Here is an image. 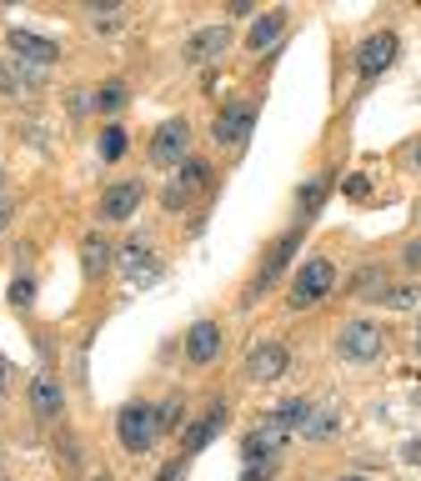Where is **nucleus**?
Returning a JSON list of instances; mask_svg holds the SVG:
<instances>
[{
    "label": "nucleus",
    "instance_id": "nucleus-1",
    "mask_svg": "<svg viewBox=\"0 0 421 481\" xmlns=\"http://www.w3.org/2000/svg\"><path fill=\"white\" fill-rule=\"evenodd\" d=\"M332 286H336V266L326 261V256H311L291 281V306L296 311H307V306L321 301V296H332Z\"/></svg>",
    "mask_w": 421,
    "mask_h": 481
},
{
    "label": "nucleus",
    "instance_id": "nucleus-2",
    "mask_svg": "<svg viewBox=\"0 0 421 481\" xmlns=\"http://www.w3.org/2000/svg\"><path fill=\"white\" fill-rule=\"evenodd\" d=\"M336 351H341V361H357V367L376 361L382 356V326L376 321H346L341 336H336Z\"/></svg>",
    "mask_w": 421,
    "mask_h": 481
},
{
    "label": "nucleus",
    "instance_id": "nucleus-3",
    "mask_svg": "<svg viewBox=\"0 0 421 481\" xmlns=\"http://www.w3.org/2000/svg\"><path fill=\"white\" fill-rule=\"evenodd\" d=\"M161 436V417H156L146 401H131L121 406V446L126 451H146V446Z\"/></svg>",
    "mask_w": 421,
    "mask_h": 481
},
{
    "label": "nucleus",
    "instance_id": "nucleus-4",
    "mask_svg": "<svg viewBox=\"0 0 421 481\" xmlns=\"http://www.w3.org/2000/svg\"><path fill=\"white\" fill-rule=\"evenodd\" d=\"M186 156H191V126H186L181 115L176 121H161V131L151 136V161L156 165H181Z\"/></svg>",
    "mask_w": 421,
    "mask_h": 481
},
{
    "label": "nucleus",
    "instance_id": "nucleus-5",
    "mask_svg": "<svg viewBox=\"0 0 421 481\" xmlns=\"http://www.w3.org/2000/svg\"><path fill=\"white\" fill-rule=\"evenodd\" d=\"M121 271H126V281H136V286H146V281L161 276V266H156V251L146 246V236H131L126 246H121Z\"/></svg>",
    "mask_w": 421,
    "mask_h": 481
},
{
    "label": "nucleus",
    "instance_id": "nucleus-6",
    "mask_svg": "<svg viewBox=\"0 0 421 481\" xmlns=\"http://www.w3.org/2000/svg\"><path fill=\"white\" fill-rule=\"evenodd\" d=\"M392 61H396V36H392V30H376V36L361 40V51H357V71H361V76H382Z\"/></svg>",
    "mask_w": 421,
    "mask_h": 481
},
{
    "label": "nucleus",
    "instance_id": "nucleus-7",
    "mask_svg": "<svg viewBox=\"0 0 421 481\" xmlns=\"http://www.w3.org/2000/svg\"><path fill=\"white\" fill-rule=\"evenodd\" d=\"M206 176H211V171H206V161H191V156H186V161H181V176L166 186V211H181V206H186L196 190L206 186Z\"/></svg>",
    "mask_w": 421,
    "mask_h": 481
},
{
    "label": "nucleus",
    "instance_id": "nucleus-8",
    "mask_svg": "<svg viewBox=\"0 0 421 481\" xmlns=\"http://www.w3.org/2000/svg\"><path fill=\"white\" fill-rule=\"evenodd\" d=\"M140 196H146V186L140 181H121V186H111L101 196V221H131L140 206Z\"/></svg>",
    "mask_w": 421,
    "mask_h": 481
},
{
    "label": "nucleus",
    "instance_id": "nucleus-9",
    "mask_svg": "<svg viewBox=\"0 0 421 481\" xmlns=\"http://www.w3.org/2000/svg\"><path fill=\"white\" fill-rule=\"evenodd\" d=\"M216 356H221V326H216V321H196V326L186 331V361L211 367Z\"/></svg>",
    "mask_w": 421,
    "mask_h": 481
},
{
    "label": "nucleus",
    "instance_id": "nucleus-10",
    "mask_svg": "<svg viewBox=\"0 0 421 481\" xmlns=\"http://www.w3.org/2000/svg\"><path fill=\"white\" fill-rule=\"evenodd\" d=\"M226 46H231V26H206L186 40V61L206 65V61H216V55H226Z\"/></svg>",
    "mask_w": 421,
    "mask_h": 481
},
{
    "label": "nucleus",
    "instance_id": "nucleus-11",
    "mask_svg": "<svg viewBox=\"0 0 421 481\" xmlns=\"http://www.w3.org/2000/svg\"><path fill=\"white\" fill-rule=\"evenodd\" d=\"M11 51L21 55V61H30V65H55L61 61V46L46 40V36H36V30H11Z\"/></svg>",
    "mask_w": 421,
    "mask_h": 481
},
{
    "label": "nucleus",
    "instance_id": "nucleus-12",
    "mask_svg": "<svg viewBox=\"0 0 421 481\" xmlns=\"http://www.w3.org/2000/svg\"><path fill=\"white\" fill-rule=\"evenodd\" d=\"M286 367H291V351H286L281 342H266V346H256L251 351V367L246 371H251V381H276Z\"/></svg>",
    "mask_w": 421,
    "mask_h": 481
},
{
    "label": "nucleus",
    "instance_id": "nucleus-13",
    "mask_svg": "<svg viewBox=\"0 0 421 481\" xmlns=\"http://www.w3.org/2000/svg\"><path fill=\"white\" fill-rule=\"evenodd\" d=\"M296 240H301V236H281V240H276V251H271L266 261H261V276H256L251 296L271 291V286H276V281H281V271H286V261H291V256H296Z\"/></svg>",
    "mask_w": 421,
    "mask_h": 481
},
{
    "label": "nucleus",
    "instance_id": "nucleus-14",
    "mask_svg": "<svg viewBox=\"0 0 421 481\" xmlns=\"http://www.w3.org/2000/svg\"><path fill=\"white\" fill-rule=\"evenodd\" d=\"M251 126H256L251 105H231V111H221V121H216V140L221 146H241V140L251 136Z\"/></svg>",
    "mask_w": 421,
    "mask_h": 481
},
{
    "label": "nucleus",
    "instance_id": "nucleus-15",
    "mask_svg": "<svg viewBox=\"0 0 421 481\" xmlns=\"http://www.w3.org/2000/svg\"><path fill=\"white\" fill-rule=\"evenodd\" d=\"M291 431L286 426H276V421H266V426H256V431H246V442H241V451H246V461H266L271 451H276L281 442H286Z\"/></svg>",
    "mask_w": 421,
    "mask_h": 481
},
{
    "label": "nucleus",
    "instance_id": "nucleus-16",
    "mask_svg": "<svg viewBox=\"0 0 421 481\" xmlns=\"http://www.w3.org/2000/svg\"><path fill=\"white\" fill-rule=\"evenodd\" d=\"M80 266H86V276H90V281H101V276H105V266H111V240L90 231V236L80 240Z\"/></svg>",
    "mask_w": 421,
    "mask_h": 481
},
{
    "label": "nucleus",
    "instance_id": "nucleus-17",
    "mask_svg": "<svg viewBox=\"0 0 421 481\" xmlns=\"http://www.w3.org/2000/svg\"><path fill=\"white\" fill-rule=\"evenodd\" d=\"M30 406H36V417H61L65 396H61V386H55L51 376H36L30 381Z\"/></svg>",
    "mask_w": 421,
    "mask_h": 481
},
{
    "label": "nucleus",
    "instance_id": "nucleus-18",
    "mask_svg": "<svg viewBox=\"0 0 421 481\" xmlns=\"http://www.w3.org/2000/svg\"><path fill=\"white\" fill-rule=\"evenodd\" d=\"M281 30H286V15H281V11H271V15H261V21L251 26V36H246V46H251V51L261 55V51H271V46L281 40Z\"/></svg>",
    "mask_w": 421,
    "mask_h": 481
},
{
    "label": "nucleus",
    "instance_id": "nucleus-19",
    "mask_svg": "<svg viewBox=\"0 0 421 481\" xmlns=\"http://www.w3.org/2000/svg\"><path fill=\"white\" fill-rule=\"evenodd\" d=\"M221 421H226V411H211V417H201V421H191V426H186V451H201L206 442H211V436H216L221 431Z\"/></svg>",
    "mask_w": 421,
    "mask_h": 481
},
{
    "label": "nucleus",
    "instance_id": "nucleus-20",
    "mask_svg": "<svg viewBox=\"0 0 421 481\" xmlns=\"http://www.w3.org/2000/svg\"><path fill=\"white\" fill-rule=\"evenodd\" d=\"M307 417H311V401H307V396H291V401H281V411L271 421L286 426V431H301V426H307Z\"/></svg>",
    "mask_w": 421,
    "mask_h": 481
},
{
    "label": "nucleus",
    "instance_id": "nucleus-21",
    "mask_svg": "<svg viewBox=\"0 0 421 481\" xmlns=\"http://www.w3.org/2000/svg\"><path fill=\"white\" fill-rule=\"evenodd\" d=\"M301 436H307V442H332V436H336V411L311 406V417H307V426H301Z\"/></svg>",
    "mask_w": 421,
    "mask_h": 481
},
{
    "label": "nucleus",
    "instance_id": "nucleus-22",
    "mask_svg": "<svg viewBox=\"0 0 421 481\" xmlns=\"http://www.w3.org/2000/svg\"><path fill=\"white\" fill-rule=\"evenodd\" d=\"M26 80H30V71H26V65L0 61V96H21V90H26Z\"/></svg>",
    "mask_w": 421,
    "mask_h": 481
},
{
    "label": "nucleus",
    "instance_id": "nucleus-23",
    "mask_svg": "<svg viewBox=\"0 0 421 481\" xmlns=\"http://www.w3.org/2000/svg\"><path fill=\"white\" fill-rule=\"evenodd\" d=\"M101 156H105V161H121V156H126V131H121V126L101 131Z\"/></svg>",
    "mask_w": 421,
    "mask_h": 481
},
{
    "label": "nucleus",
    "instance_id": "nucleus-24",
    "mask_svg": "<svg viewBox=\"0 0 421 481\" xmlns=\"http://www.w3.org/2000/svg\"><path fill=\"white\" fill-rule=\"evenodd\" d=\"M417 286H382L376 291V301H386V306H417Z\"/></svg>",
    "mask_w": 421,
    "mask_h": 481
},
{
    "label": "nucleus",
    "instance_id": "nucleus-25",
    "mask_svg": "<svg viewBox=\"0 0 421 481\" xmlns=\"http://www.w3.org/2000/svg\"><path fill=\"white\" fill-rule=\"evenodd\" d=\"M96 105H101L105 115H115L121 105H126V86H105L101 96H96Z\"/></svg>",
    "mask_w": 421,
    "mask_h": 481
},
{
    "label": "nucleus",
    "instance_id": "nucleus-26",
    "mask_svg": "<svg viewBox=\"0 0 421 481\" xmlns=\"http://www.w3.org/2000/svg\"><path fill=\"white\" fill-rule=\"evenodd\" d=\"M11 301H15V306H30V301H36V281H30V276H15Z\"/></svg>",
    "mask_w": 421,
    "mask_h": 481
},
{
    "label": "nucleus",
    "instance_id": "nucleus-27",
    "mask_svg": "<svg viewBox=\"0 0 421 481\" xmlns=\"http://www.w3.org/2000/svg\"><path fill=\"white\" fill-rule=\"evenodd\" d=\"M316 206H321V181H311V186H301V211H316Z\"/></svg>",
    "mask_w": 421,
    "mask_h": 481
},
{
    "label": "nucleus",
    "instance_id": "nucleus-28",
    "mask_svg": "<svg viewBox=\"0 0 421 481\" xmlns=\"http://www.w3.org/2000/svg\"><path fill=\"white\" fill-rule=\"evenodd\" d=\"M266 477H271L266 461H246V471H241V481H266Z\"/></svg>",
    "mask_w": 421,
    "mask_h": 481
},
{
    "label": "nucleus",
    "instance_id": "nucleus-29",
    "mask_svg": "<svg viewBox=\"0 0 421 481\" xmlns=\"http://www.w3.org/2000/svg\"><path fill=\"white\" fill-rule=\"evenodd\" d=\"M366 190H371L366 176H346V196H366Z\"/></svg>",
    "mask_w": 421,
    "mask_h": 481
},
{
    "label": "nucleus",
    "instance_id": "nucleus-30",
    "mask_svg": "<svg viewBox=\"0 0 421 481\" xmlns=\"http://www.w3.org/2000/svg\"><path fill=\"white\" fill-rule=\"evenodd\" d=\"M176 417H181V401H176V396H171V401L161 406V431H166V426H171V421H176Z\"/></svg>",
    "mask_w": 421,
    "mask_h": 481
},
{
    "label": "nucleus",
    "instance_id": "nucleus-31",
    "mask_svg": "<svg viewBox=\"0 0 421 481\" xmlns=\"http://www.w3.org/2000/svg\"><path fill=\"white\" fill-rule=\"evenodd\" d=\"M181 467H186V461H166V467H161V477H156V481H176V477H181Z\"/></svg>",
    "mask_w": 421,
    "mask_h": 481
},
{
    "label": "nucleus",
    "instance_id": "nucleus-32",
    "mask_svg": "<svg viewBox=\"0 0 421 481\" xmlns=\"http://www.w3.org/2000/svg\"><path fill=\"white\" fill-rule=\"evenodd\" d=\"M407 261H411V266H421V240H411V246H407Z\"/></svg>",
    "mask_w": 421,
    "mask_h": 481
},
{
    "label": "nucleus",
    "instance_id": "nucleus-33",
    "mask_svg": "<svg viewBox=\"0 0 421 481\" xmlns=\"http://www.w3.org/2000/svg\"><path fill=\"white\" fill-rule=\"evenodd\" d=\"M0 401H5V361H0Z\"/></svg>",
    "mask_w": 421,
    "mask_h": 481
},
{
    "label": "nucleus",
    "instance_id": "nucleus-34",
    "mask_svg": "<svg viewBox=\"0 0 421 481\" xmlns=\"http://www.w3.org/2000/svg\"><path fill=\"white\" fill-rule=\"evenodd\" d=\"M411 156H417V165H421V140H417V151H411Z\"/></svg>",
    "mask_w": 421,
    "mask_h": 481
},
{
    "label": "nucleus",
    "instance_id": "nucleus-35",
    "mask_svg": "<svg viewBox=\"0 0 421 481\" xmlns=\"http://www.w3.org/2000/svg\"><path fill=\"white\" fill-rule=\"evenodd\" d=\"M341 481H366V477H341Z\"/></svg>",
    "mask_w": 421,
    "mask_h": 481
},
{
    "label": "nucleus",
    "instance_id": "nucleus-36",
    "mask_svg": "<svg viewBox=\"0 0 421 481\" xmlns=\"http://www.w3.org/2000/svg\"><path fill=\"white\" fill-rule=\"evenodd\" d=\"M96 481H111V477H96Z\"/></svg>",
    "mask_w": 421,
    "mask_h": 481
},
{
    "label": "nucleus",
    "instance_id": "nucleus-37",
    "mask_svg": "<svg viewBox=\"0 0 421 481\" xmlns=\"http://www.w3.org/2000/svg\"><path fill=\"white\" fill-rule=\"evenodd\" d=\"M417 346H421V331H417Z\"/></svg>",
    "mask_w": 421,
    "mask_h": 481
},
{
    "label": "nucleus",
    "instance_id": "nucleus-38",
    "mask_svg": "<svg viewBox=\"0 0 421 481\" xmlns=\"http://www.w3.org/2000/svg\"><path fill=\"white\" fill-rule=\"evenodd\" d=\"M0 221H5V211H0Z\"/></svg>",
    "mask_w": 421,
    "mask_h": 481
}]
</instances>
